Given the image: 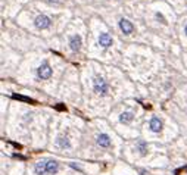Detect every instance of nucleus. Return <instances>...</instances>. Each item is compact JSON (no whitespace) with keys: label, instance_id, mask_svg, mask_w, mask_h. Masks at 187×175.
Listing matches in <instances>:
<instances>
[{"label":"nucleus","instance_id":"nucleus-1","mask_svg":"<svg viewBox=\"0 0 187 175\" xmlns=\"http://www.w3.org/2000/svg\"><path fill=\"white\" fill-rule=\"evenodd\" d=\"M93 87H94V91L100 96H106L109 91V85L106 84V81L102 78V77H96L94 81H93Z\"/></svg>","mask_w":187,"mask_h":175},{"label":"nucleus","instance_id":"nucleus-2","mask_svg":"<svg viewBox=\"0 0 187 175\" xmlns=\"http://www.w3.org/2000/svg\"><path fill=\"white\" fill-rule=\"evenodd\" d=\"M50 24H52V19L49 16H46V15H39V16L35 18V21H34V25L39 29L49 28V27H50Z\"/></svg>","mask_w":187,"mask_h":175},{"label":"nucleus","instance_id":"nucleus-3","mask_svg":"<svg viewBox=\"0 0 187 175\" xmlns=\"http://www.w3.org/2000/svg\"><path fill=\"white\" fill-rule=\"evenodd\" d=\"M37 75L41 79H49L52 77V68L49 66V63H41L37 69Z\"/></svg>","mask_w":187,"mask_h":175},{"label":"nucleus","instance_id":"nucleus-4","mask_svg":"<svg viewBox=\"0 0 187 175\" xmlns=\"http://www.w3.org/2000/svg\"><path fill=\"white\" fill-rule=\"evenodd\" d=\"M119 28H121V31H122L124 34H131V33L134 31L133 24H131L128 19H124V18L119 21Z\"/></svg>","mask_w":187,"mask_h":175},{"label":"nucleus","instance_id":"nucleus-5","mask_svg":"<svg viewBox=\"0 0 187 175\" xmlns=\"http://www.w3.org/2000/svg\"><path fill=\"white\" fill-rule=\"evenodd\" d=\"M69 47H71V50L72 52H78L80 47H81V37L78 34L72 35L71 38H69Z\"/></svg>","mask_w":187,"mask_h":175},{"label":"nucleus","instance_id":"nucleus-6","mask_svg":"<svg viewBox=\"0 0 187 175\" xmlns=\"http://www.w3.org/2000/svg\"><path fill=\"white\" fill-rule=\"evenodd\" d=\"M99 44L102 46V47H111L112 46V37L108 34V33H103V34H100V37H99Z\"/></svg>","mask_w":187,"mask_h":175},{"label":"nucleus","instance_id":"nucleus-7","mask_svg":"<svg viewBox=\"0 0 187 175\" xmlns=\"http://www.w3.org/2000/svg\"><path fill=\"white\" fill-rule=\"evenodd\" d=\"M35 169V174L37 175H44L47 174V162L46 160H40V162H37L34 166Z\"/></svg>","mask_w":187,"mask_h":175},{"label":"nucleus","instance_id":"nucleus-8","mask_svg":"<svg viewBox=\"0 0 187 175\" xmlns=\"http://www.w3.org/2000/svg\"><path fill=\"white\" fill-rule=\"evenodd\" d=\"M149 127H150V130H152L153 132H159V131L162 130V122L159 121V118L153 116V118L150 119V124H149Z\"/></svg>","mask_w":187,"mask_h":175},{"label":"nucleus","instance_id":"nucleus-9","mask_svg":"<svg viewBox=\"0 0 187 175\" xmlns=\"http://www.w3.org/2000/svg\"><path fill=\"white\" fill-rule=\"evenodd\" d=\"M97 144L102 147L111 146V138H109L108 134H99V136H97Z\"/></svg>","mask_w":187,"mask_h":175},{"label":"nucleus","instance_id":"nucleus-10","mask_svg":"<svg viewBox=\"0 0 187 175\" xmlns=\"http://www.w3.org/2000/svg\"><path fill=\"white\" fill-rule=\"evenodd\" d=\"M59 171V164L56 160H47V174L55 175Z\"/></svg>","mask_w":187,"mask_h":175},{"label":"nucleus","instance_id":"nucleus-11","mask_svg":"<svg viewBox=\"0 0 187 175\" xmlns=\"http://www.w3.org/2000/svg\"><path fill=\"white\" fill-rule=\"evenodd\" d=\"M133 119H134V115L131 112H122L119 115V122H122V124H130Z\"/></svg>","mask_w":187,"mask_h":175},{"label":"nucleus","instance_id":"nucleus-12","mask_svg":"<svg viewBox=\"0 0 187 175\" xmlns=\"http://www.w3.org/2000/svg\"><path fill=\"white\" fill-rule=\"evenodd\" d=\"M57 146L59 147H62V149H65V147H66V149H68L69 146H71V144H69V138L68 137H59V138H57Z\"/></svg>","mask_w":187,"mask_h":175},{"label":"nucleus","instance_id":"nucleus-13","mask_svg":"<svg viewBox=\"0 0 187 175\" xmlns=\"http://www.w3.org/2000/svg\"><path fill=\"white\" fill-rule=\"evenodd\" d=\"M137 147H139V150H140V153H142V156H144L146 152H148V144H146V141L140 140L139 143H137Z\"/></svg>","mask_w":187,"mask_h":175},{"label":"nucleus","instance_id":"nucleus-14","mask_svg":"<svg viewBox=\"0 0 187 175\" xmlns=\"http://www.w3.org/2000/svg\"><path fill=\"white\" fill-rule=\"evenodd\" d=\"M13 97H15V99H19V100H24V102H33L28 97H22V96H13Z\"/></svg>","mask_w":187,"mask_h":175},{"label":"nucleus","instance_id":"nucleus-15","mask_svg":"<svg viewBox=\"0 0 187 175\" xmlns=\"http://www.w3.org/2000/svg\"><path fill=\"white\" fill-rule=\"evenodd\" d=\"M156 18H158V19H159V21H161V22H162V24H165V19H164V16H162V15H161L159 12H158V13H156Z\"/></svg>","mask_w":187,"mask_h":175},{"label":"nucleus","instance_id":"nucleus-16","mask_svg":"<svg viewBox=\"0 0 187 175\" xmlns=\"http://www.w3.org/2000/svg\"><path fill=\"white\" fill-rule=\"evenodd\" d=\"M50 3H61V0H49Z\"/></svg>","mask_w":187,"mask_h":175},{"label":"nucleus","instance_id":"nucleus-17","mask_svg":"<svg viewBox=\"0 0 187 175\" xmlns=\"http://www.w3.org/2000/svg\"><path fill=\"white\" fill-rule=\"evenodd\" d=\"M186 34H187V25H186Z\"/></svg>","mask_w":187,"mask_h":175}]
</instances>
